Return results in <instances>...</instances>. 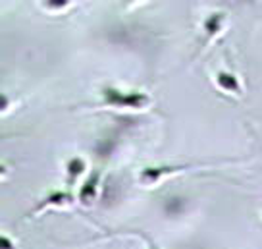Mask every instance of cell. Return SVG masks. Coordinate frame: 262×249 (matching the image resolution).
<instances>
[{
  "mask_svg": "<svg viewBox=\"0 0 262 249\" xmlns=\"http://www.w3.org/2000/svg\"><path fill=\"white\" fill-rule=\"evenodd\" d=\"M102 105L112 108H129V110H141L150 105L147 93L141 91H122L114 87H104L102 89Z\"/></svg>",
  "mask_w": 262,
  "mask_h": 249,
  "instance_id": "6da1fadb",
  "label": "cell"
},
{
  "mask_svg": "<svg viewBox=\"0 0 262 249\" xmlns=\"http://www.w3.org/2000/svg\"><path fill=\"white\" fill-rule=\"evenodd\" d=\"M216 85L220 87L222 91L229 93V95H241L243 93L239 77L235 74H231V72H218L216 74Z\"/></svg>",
  "mask_w": 262,
  "mask_h": 249,
  "instance_id": "7a4b0ae2",
  "label": "cell"
},
{
  "mask_svg": "<svg viewBox=\"0 0 262 249\" xmlns=\"http://www.w3.org/2000/svg\"><path fill=\"white\" fill-rule=\"evenodd\" d=\"M224 24H226V14H222V12H214L210 16L206 17L205 22V37H206V45L216 39L218 35L222 33V29H224Z\"/></svg>",
  "mask_w": 262,
  "mask_h": 249,
  "instance_id": "3957f363",
  "label": "cell"
},
{
  "mask_svg": "<svg viewBox=\"0 0 262 249\" xmlns=\"http://www.w3.org/2000/svg\"><path fill=\"white\" fill-rule=\"evenodd\" d=\"M97 197H98V172H93V176L83 183L81 191H79V199H81V203H85L87 207H91Z\"/></svg>",
  "mask_w": 262,
  "mask_h": 249,
  "instance_id": "277c9868",
  "label": "cell"
},
{
  "mask_svg": "<svg viewBox=\"0 0 262 249\" xmlns=\"http://www.w3.org/2000/svg\"><path fill=\"white\" fill-rule=\"evenodd\" d=\"M185 211H187V201L180 197V195H173V197H168L164 201V213L170 218H176V216H180Z\"/></svg>",
  "mask_w": 262,
  "mask_h": 249,
  "instance_id": "5b68a950",
  "label": "cell"
},
{
  "mask_svg": "<svg viewBox=\"0 0 262 249\" xmlns=\"http://www.w3.org/2000/svg\"><path fill=\"white\" fill-rule=\"evenodd\" d=\"M85 160L79 157H74L68 160V164H66V172H68V176H70V182H75L79 176L85 174Z\"/></svg>",
  "mask_w": 262,
  "mask_h": 249,
  "instance_id": "8992f818",
  "label": "cell"
},
{
  "mask_svg": "<svg viewBox=\"0 0 262 249\" xmlns=\"http://www.w3.org/2000/svg\"><path fill=\"white\" fill-rule=\"evenodd\" d=\"M70 201H72V197L68 195V193H62V191H54L52 195H50L47 201H42V203H39V207H35V211L33 213H37V211H42L45 207H49V205H58V207H64V205H70Z\"/></svg>",
  "mask_w": 262,
  "mask_h": 249,
  "instance_id": "52a82bcc",
  "label": "cell"
}]
</instances>
